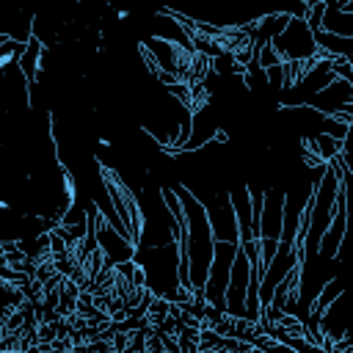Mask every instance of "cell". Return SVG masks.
<instances>
[{
  "label": "cell",
  "instance_id": "obj_1",
  "mask_svg": "<svg viewBox=\"0 0 353 353\" xmlns=\"http://www.w3.org/2000/svg\"><path fill=\"white\" fill-rule=\"evenodd\" d=\"M240 243H229V240H215V254L210 262V273L204 281V295L207 303L218 306L226 312V287H229V276H232V262L237 254Z\"/></svg>",
  "mask_w": 353,
  "mask_h": 353
},
{
  "label": "cell",
  "instance_id": "obj_2",
  "mask_svg": "<svg viewBox=\"0 0 353 353\" xmlns=\"http://www.w3.org/2000/svg\"><path fill=\"white\" fill-rule=\"evenodd\" d=\"M201 199V204L207 207L215 240H229V243H240V226H237V215H234V204L229 190L221 188H210V193H196Z\"/></svg>",
  "mask_w": 353,
  "mask_h": 353
},
{
  "label": "cell",
  "instance_id": "obj_3",
  "mask_svg": "<svg viewBox=\"0 0 353 353\" xmlns=\"http://www.w3.org/2000/svg\"><path fill=\"white\" fill-rule=\"evenodd\" d=\"M273 47L279 50V55L284 61H301V58H312L320 52V44H317L314 30L309 28L306 17H292L287 22V28L273 39Z\"/></svg>",
  "mask_w": 353,
  "mask_h": 353
},
{
  "label": "cell",
  "instance_id": "obj_4",
  "mask_svg": "<svg viewBox=\"0 0 353 353\" xmlns=\"http://www.w3.org/2000/svg\"><path fill=\"white\" fill-rule=\"evenodd\" d=\"M248 281H251V259L240 245L237 254H234L232 276H229V287H226V314H232V317H243L245 314Z\"/></svg>",
  "mask_w": 353,
  "mask_h": 353
},
{
  "label": "cell",
  "instance_id": "obj_5",
  "mask_svg": "<svg viewBox=\"0 0 353 353\" xmlns=\"http://www.w3.org/2000/svg\"><path fill=\"white\" fill-rule=\"evenodd\" d=\"M284 204H287V190L265 188L259 237H276V240H281V229H284Z\"/></svg>",
  "mask_w": 353,
  "mask_h": 353
},
{
  "label": "cell",
  "instance_id": "obj_6",
  "mask_svg": "<svg viewBox=\"0 0 353 353\" xmlns=\"http://www.w3.org/2000/svg\"><path fill=\"white\" fill-rule=\"evenodd\" d=\"M232 204H234V215H237V226H240V243L256 237V229H254V210H251V188L245 182H237L232 190Z\"/></svg>",
  "mask_w": 353,
  "mask_h": 353
},
{
  "label": "cell",
  "instance_id": "obj_7",
  "mask_svg": "<svg viewBox=\"0 0 353 353\" xmlns=\"http://www.w3.org/2000/svg\"><path fill=\"white\" fill-rule=\"evenodd\" d=\"M149 36H157V39H165V41H179V44H193L190 36H188V30L165 8L154 11V17H152V33Z\"/></svg>",
  "mask_w": 353,
  "mask_h": 353
},
{
  "label": "cell",
  "instance_id": "obj_8",
  "mask_svg": "<svg viewBox=\"0 0 353 353\" xmlns=\"http://www.w3.org/2000/svg\"><path fill=\"white\" fill-rule=\"evenodd\" d=\"M44 47H47V44H44L39 36H33V39L25 44V50H22V55H19V61H17V66L22 69V74L28 77V83H30V85H33V83H39Z\"/></svg>",
  "mask_w": 353,
  "mask_h": 353
},
{
  "label": "cell",
  "instance_id": "obj_9",
  "mask_svg": "<svg viewBox=\"0 0 353 353\" xmlns=\"http://www.w3.org/2000/svg\"><path fill=\"white\" fill-rule=\"evenodd\" d=\"M323 30L336 33V36H353V11H339L328 6L323 17Z\"/></svg>",
  "mask_w": 353,
  "mask_h": 353
},
{
  "label": "cell",
  "instance_id": "obj_10",
  "mask_svg": "<svg viewBox=\"0 0 353 353\" xmlns=\"http://www.w3.org/2000/svg\"><path fill=\"white\" fill-rule=\"evenodd\" d=\"M314 39L328 55H353V36H336V33H328L320 28L314 33Z\"/></svg>",
  "mask_w": 353,
  "mask_h": 353
},
{
  "label": "cell",
  "instance_id": "obj_11",
  "mask_svg": "<svg viewBox=\"0 0 353 353\" xmlns=\"http://www.w3.org/2000/svg\"><path fill=\"white\" fill-rule=\"evenodd\" d=\"M276 251H279V240L276 237H259V265H254V268H259V273H265L268 265L273 262Z\"/></svg>",
  "mask_w": 353,
  "mask_h": 353
},
{
  "label": "cell",
  "instance_id": "obj_12",
  "mask_svg": "<svg viewBox=\"0 0 353 353\" xmlns=\"http://www.w3.org/2000/svg\"><path fill=\"white\" fill-rule=\"evenodd\" d=\"M347 127H350V124H342V121H336L334 116H320V132H328V135H334L336 141H345V138H347Z\"/></svg>",
  "mask_w": 353,
  "mask_h": 353
},
{
  "label": "cell",
  "instance_id": "obj_13",
  "mask_svg": "<svg viewBox=\"0 0 353 353\" xmlns=\"http://www.w3.org/2000/svg\"><path fill=\"white\" fill-rule=\"evenodd\" d=\"M325 8H328V3H325V0H317V3H312V6L306 8V22H309V28H312L314 33L323 28V17H325Z\"/></svg>",
  "mask_w": 353,
  "mask_h": 353
},
{
  "label": "cell",
  "instance_id": "obj_14",
  "mask_svg": "<svg viewBox=\"0 0 353 353\" xmlns=\"http://www.w3.org/2000/svg\"><path fill=\"white\" fill-rule=\"evenodd\" d=\"M281 61H284V58L279 55V50L273 47V41L259 47V63H262L265 69H268V66H276V63H281Z\"/></svg>",
  "mask_w": 353,
  "mask_h": 353
},
{
  "label": "cell",
  "instance_id": "obj_15",
  "mask_svg": "<svg viewBox=\"0 0 353 353\" xmlns=\"http://www.w3.org/2000/svg\"><path fill=\"white\" fill-rule=\"evenodd\" d=\"M110 345H113V350H127L130 347V331H116Z\"/></svg>",
  "mask_w": 353,
  "mask_h": 353
},
{
  "label": "cell",
  "instance_id": "obj_16",
  "mask_svg": "<svg viewBox=\"0 0 353 353\" xmlns=\"http://www.w3.org/2000/svg\"><path fill=\"white\" fill-rule=\"evenodd\" d=\"M347 83H350V85H353V74H350V77H347Z\"/></svg>",
  "mask_w": 353,
  "mask_h": 353
}]
</instances>
